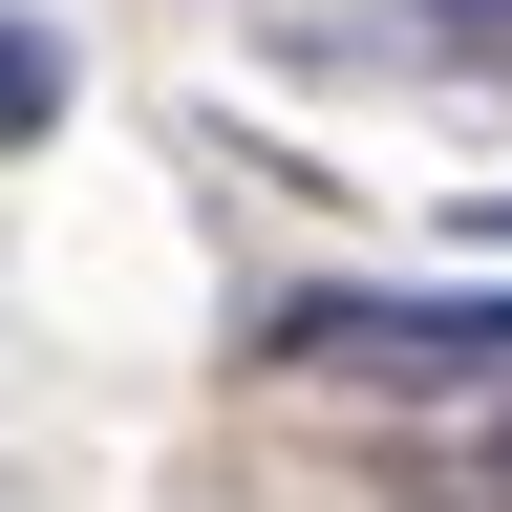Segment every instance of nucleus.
Returning a JSON list of instances; mask_svg holds the SVG:
<instances>
[{
	"label": "nucleus",
	"instance_id": "obj_2",
	"mask_svg": "<svg viewBox=\"0 0 512 512\" xmlns=\"http://www.w3.org/2000/svg\"><path fill=\"white\" fill-rule=\"evenodd\" d=\"M278 43H342V64H470V86H512V0H278Z\"/></svg>",
	"mask_w": 512,
	"mask_h": 512
},
{
	"label": "nucleus",
	"instance_id": "obj_3",
	"mask_svg": "<svg viewBox=\"0 0 512 512\" xmlns=\"http://www.w3.org/2000/svg\"><path fill=\"white\" fill-rule=\"evenodd\" d=\"M406 512H512V406H491L470 448H427V470H406Z\"/></svg>",
	"mask_w": 512,
	"mask_h": 512
},
{
	"label": "nucleus",
	"instance_id": "obj_4",
	"mask_svg": "<svg viewBox=\"0 0 512 512\" xmlns=\"http://www.w3.org/2000/svg\"><path fill=\"white\" fill-rule=\"evenodd\" d=\"M43 128H64V43H43V22H0V150H43Z\"/></svg>",
	"mask_w": 512,
	"mask_h": 512
},
{
	"label": "nucleus",
	"instance_id": "obj_1",
	"mask_svg": "<svg viewBox=\"0 0 512 512\" xmlns=\"http://www.w3.org/2000/svg\"><path fill=\"white\" fill-rule=\"evenodd\" d=\"M278 384H363V406H512V299H278L256 320Z\"/></svg>",
	"mask_w": 512,
	"mask_h": 512
}]
</instances>
